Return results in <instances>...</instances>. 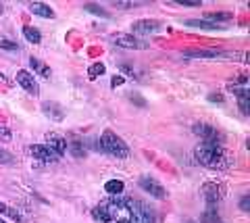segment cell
<instances>
[{"label":"cell","mask_w":250,"mask_h":223,"mask_svg":"<svg viewBox=\"0 0 250 223\" xmlns=\"http://www.w3.org/2000/svg\"><path fill=\"white\" fill-rule=\"evenodd\" d=\"M231 19L229 13H207L205 15V21H210V23H217V21H228Z\"/></svg>","instance_id":"obj_21"},{"label":"cell","mask_w":250,"mask_h":223,"mask_svg":"<svg viewBox=\"0 0 250 223\" xmlns=\"http://www.w3.org/2000/svg\"><path fill=\"white\" fill-rule=\"evenodd\" d=\"M131 32L138 34V36H152V34L161 32V23H156L152 19H142V21H136L134 25H131Z\"/></svg>","instance_id":"obj_9"},{"label":"cell","mask_w":250,"mask_h":223,"mask_svg":"<svg viewBox=\"0 0 250 223\" xmlns=\"http://www.w3.org/2000/svg\"><path fill=\"white\" fill-rule=\"evenodd\" d=\"M188 25H194V27H205V29H223L225 25L221 23H210V21H205V19H190L188 21Z\"/></svg>","instance_id":"obj_20"},{"label":"cell","mask_w":250,"mask_h":223,"mask_svg":"<svg viewBox=\"0 0 250 223\" xmlns=\"http://www.w3.org/2000/svg\"><path fill=\"white\" fill-rule=\"evenodd\" d=\"M125 209H127V217H131L136 223H156V211L144 201L138 198H125Z\"/></svg>","instance_id":"obj_2"},{"label":"cell","mask_w":250,"mask_h":223,"mask_svg":"<svg viewBox=\"0 0 250 223\" xmlns=\"http://www.w3.org/2000/svg\"><path fill=\"white\" fill-rule=\"evenodd\" d=\"M0 48H4V50H19V44L13 42V40H6V38L0 36Z\"/></svg>","instance_id":"obj_26"},{"label":"cell","mask_w":250,"mask_h":223,"mask_svg":"<svg viewBox=\"0 0 250 223\" xmlns=\"http://www.w3.org/2000/svg\"><path fill=\"white\" fill-rule=\"evenodd\" d=\"M92 217L96 219V221H100V223H115V221H117V219H115V215L108 211L103 203L92 209Z\"/></svg>","instance_id":"obj_13"},{"label":"cell","mask_w":250,"mask_h":223,"mask_svg":"<svg viewBox=\"0 0 250 223\" xmlns=\"http://www.w3.org/2000/svg\"><path fill=\"white\" fill-rule=\"evenodd\" d=\"M205 196H207V201L210 206H215L219 201H221V196H223V192H221V186L215 182H207L205 183Z\"/></svg>","instance_id":"obj_12"},{"label":"cell","mask_w":250,"mask_h":223,"mask_svg":"<svg viewBox=\"0 0 250 223\" xmlns=\"http://www.w3.org/2000/svg\"><path fill=\"white\" fill-rule=\"evenodd\" d=\"M85 11L88 13H94V15H98V17H108V11L103 9V6H98V4H85Z\"/></svg>","instance_id":"obj_24"},{"label":"cell","mask_w":250,"mask_h":223,"mask_svg":"<svg viewBox=\"0 0 250 223\" xmlns=\"http://www.w3.org/2000/svg\"><path fill=\"white\" fill-rule=\"evenodd\" d=\"M123 188H125V183H123L121 180H108V182L104 183V190H106L111 196H119L121 192H123Z\"/></svg>","instance_id":"obj_17"},{"label":"cell","mask_w":250,"mask_h":223,"mask_svg":"<svg viewBox=\"0 0 250 223\" xmlns=\"http://www.w3.org/2000/svg\"><path fill=\"white\" fill-rule=\"evenodd\" d=\"M4 13V9H2V4H0V15H2Z\"/></svg>","instance_id":"obj_35"},{"label":"cell","mask_w":250,"mask_h":223,"mask_svg":"<svg viewBox=\"0 0 250 223\" xmlns=\"http://www.w3.org/2000/svg\"><path fill=\"white\" fill-rule=\"evenodd\" d=\"M0 223H6V221H4V219H0Z\"/></svg>","instance_id":"obj_37"},{"label":"cell","mask_w":250,"mask_h":223,"mask_svg":"<svg viewBox=\"0 0 250 223\" xmlns=\"http://www.w3.org/2000/svg\"><path fill=\"white\" fill-rule=\"evenodd\" d=\"M29 65H31V69H34V73H38V75H40V78H44V80H48L50 75H52L50 67L46 65L44 61H40V59L31 57V59H29Z\"/></svg>","instance_id":"obj_14"},{"label":"cell","mask_w":250,"mask_h":223,"mask_svg":"<svg viewBox=\"0 0 250 223\" xmlns=\"http://www.w3.org/2000/svg\"><path fill=\"white\" fill-rule=\"evenodd\" d=\"M125 81V78H123V75H115V78L111 80V83H113V86L117 88V86H121V83Z\"/></svg>","instance_id":"obj_32"},{"label":"cell","mask_w":250,"mask_h":223,"mask_svg":"<svg viewBox=\"0 0 250 223\" xmlns=\"http://www.w3.org/2000/svg\"><path fill=\"white\" fill-rule=\"evenodd\" d=\"M27 150H29V155L34 157V159H40V161H44V163H54V161L61 159L57 152L50 150L46 144H31Z\"/></svg>","instance_id":"obj_6"},{"label":"cell","mask_w":250,"mask_h":223,"mask_svg":"<svg viewBox=\"0 0 250 223\" xmlns=\"http://www.w3.org/2000/svg\"><path fill=\"white\" fill-rule=\"evenodd\" d=\"M186 223H194V221H192V219H188V221H186Z\"/></svg>","instance_id":"obj_36"},{"label":"cell","mask_w":250,"mask_h":223,"mask_svg":"<svg viewBox=\"0 0 250 223\" xmlns=\"http://www.w3.org/2000/svg\"><path fill=\"white\" fill-rule=\"evenodd\" d=\"M104 73V65L103 63H94L90 69H88V78L90 80H96L98 75H103Z\"/></svg>","instance_id":"obj_23"},{"label":"cell","mask_w":250,"mask_h":223,"mask_svg":"<svg viewBox=\"0 0 250 223\" xmlns=\"http://www.w3.org/2000/svg\"><path fill=\"white\" fill-rule=\"evenodd\" d=\"M71 152H73V157H77V159L85 155V148L82 146L80 140H73V142H71Z\"/></svg>","instance_id":"obj_25"},{"label":"cell","mask_w":250,"mask_h":223,"mask_svg":"<svg viewBox=\"0 0 250 223\" xmlns=\"http://www.w3.org/2000/svg\"><path fill=\"white\" fill-rule=\"evenodd\" d=\"M194 159H196V163L208 169H225L229 165L228 150L219 142H200L194 148Z\"/></svg>","instance_id":"obj_1"},{"label":"cell","mask_w":250,"mask_h":223,"mask_svg":"<svg viewBox=\"0 0 250 223\" xmlns=\"http://www.w3.org/2000/svg\"><path fill=\"white\" fill-rule=\"evenodd\" d=\"M0 163H4V165H9V163H13V157L9 155L6 150H2L0 148Z\"/></svg>","instance_id":"obj_28"},{"label":"cell","mask_w":250,"mask_h":223,"mask_svg":"<svg viewBox=\"0 0 250 223\" xmlns=\"http://www.w3.org/2000/svg\"><path fill=\"white\" fill-rule=\"evenodd\" d=\"M46 146H48L50 150H54L61 157V155H65V152H67L69 142H67L65 136H61L57 132H48V134H46Z\"/></svg>","instance_id":"obj_8"},{"label":"cell","mask_w":250,"mask_h":223,"mask_svg":"<svg viewBox=\"0 0 250 223\" xmlns=\"http://www.w3.org/2000/svg\"><path fill=\"white\" fill-rule=\"evenodd\" d=\"M113 44L123 46V48H146L148 46L144 40H140V38L134 34H117L113 38Z\"/></svg>","instance_id":"obj_10"},{"label":"cell","mask_w":250,"mask_h":223,"mask_svg":"<svg viewBox=\"0 0 250 223\" xmlns=\"http://www.w3.org/2000/svg\"><path fill=\"white\" fill-rule=\"evenodd\" d=\"M115 223H136V221L131 219V217H119V219H117Z\"/></svg>","instance_id":"obj_33"},{"label":"cell","mask_w":250,"mask_h":223,"mask_svg":"<svg viewBox=\"0 0 250 223\" xmlns=\"http://www.w3.org/2000/svg\"><path fill=\"white\" fill-rule=\"evenodd\" d=\"M17 83L27 92V94H31V96L40 94V86H38V81L34 80V75H31L29 71H25V69L17 71Z\"/></svg>","instance_id":"obj_7"},{"label":"cell","mask_w":250,"mask_h":223,"mask_svg":"<svg viewBox=\"0 0 250 223\" xmlns=\"http://www.w3.org/2000/svg\"><path fill=\"white\" fill-rule=\"evenodd\" d=\"M188 57H208V59H215V57H219V50H188Z\"/></svg>","instance_id":"obj_22"},{"label":"cell","mask_w":250,"mask_h":223,"mask_svg":"<svg viewBox=\"0 0 250 223\" xmlns=\"http://www.w3.org/2000/svg\"><path fill=\"white\" fill-rule=\"evenodd\" d=\"M0 215H4V217H9V219H15L17 223H25V219L21 217L19 211H15V209H11V206H6L2 203H0Z\"/></svg>","instance_id":"obj_19"},{"label":"cell","mask_w":250,"mask_h":223,"mask_svg":"<svg viewBox=\"0 0 250 223\" xmlns=\"http://www.w3.org/2000/svg\"><path fill=\"white\" fill-rule=\"evenodd\" d=\"M0 140H4V142H11V129H9V127L0 125Z\"/></svg>","instance_id":"obj_27"},{"label":"cell","mask_w":250,"mask_h":223,"mask_svg":"<svg viewBox=\"0 0 250 223\" xmlns=\"http://www.w3.org/2000/svg\"><path fill=\"white\" fill-rule=\"evenodd\" d=\"M42 113L46 117H50L52 121H62L65 119V109L59 102H44L42 104Z\"/></svg>","instance_id":"obj_11"},{"label":"cell","mask_w":250,"mask_h":223,"mask_svg":"<svg viewBox=\"0 0 250 223\" xmlns=\"http://www.w3.org/2000/svg\"><path fill=\"white\" fill-rule=\"evenodd\" d=\"M192 132L202 138V142H219L221 144V134L219 129H215L213 125H207V123H194L192 125Z\"/></svg>","instance_id":"obj_5"},{"label":"cell","mask_w":250,"mask_h":223,"mask_svg":"<svg viewBox=\"0 0 250 223\" xmlns=\"http://www.w3.org/2000/svg\"><path fill=\"white\" fill-rule=\"evenodd\" d=\"M229 90L238 96V106H240V111L244 113V115H248V113H250V109H248V88H233V86H229Z\"/></svg>","instance_id":"obj_15"},{"label":"cell","mask_w":250,"mask_h":223,"mask_svg":"<svg viewBox=\"0 0 250 223\" xmlns=\"http://www.w3.org/2000/svg\"><path fill=\"white\" fill-rule=\"evenodd\" d=\"M208 101H217V102H223V96L221 94H210Z\"/></svg>","instance_id":"obj_34"},{"label":"cell","mask_w":250,"mask_h":223,"mask_svg":"<svg viewBox=\"0 0 250 223\" xmlns=\"http://www.w3.org/2000/svg\"><path fill=\"white\" fill-rule=\"evenodd\" d=\"M117 9H134L136 2H127V0H123V2H115Z\"/></svg>","instance_id":"obj_30"},{"label":"cell","mask_w":250,"mask_h":223,"mask_svg":"<svg viewBox=\"0 0 250 223\" xmlns=\"http://www.w3.org/2000/svg\"><path fill=\"white\" fill-rule=\"evenodd\" d=\"M23 36H25V40H27V42H34V44H40V42H42L40 29H36V27H31V25H25V27H23Z\"/></svg>","instance_id":"obj_18"},{"label":"cell","mask_w":250,"mask_h":223,"mask_svg":"<svg viewBox=\"0 0 250 223\" xmlns=\"http://www.w3.org/2000/svg\"><path fill=\"white\" fill-rule=\"evenodd\" d=\"M179 4H184V6H200L202 2L200 0H179Z\"/></svg>","instance_id":"obj_31"},{"label":"cell","mask_w":250,"mask_h":223,"mask_svg":"<svg viewBox=\"0 0 250 223\" xmlns=\"http://www.w3.org/2000/svg\"><path fill=\"white\" fill-rule=\"evenodd\" d=\"M29 11L34 13V15H40V17H44V19H52V17H54V11L50 9L48 4H44V2H34V4H29Z\"/></svg>","instance_id":"obj_16"},{"label":"cell","mask_w":250,"mask_h":223,"mask_svg":"<svg viewBox=\"0 0 250 223\" xmlns=\"http://www.w3.org/2000/svg\"><path fill=\"white\" fill-rule=\"evenodd\" d=\"M240 209H242V211H250V196H248V194L240 198Z\"/></svg>","instance_id":"obj_29"},{"label":"cell","mask_w":250,"mask_h":223,"mask_svg":"<svg viewBox=\"0 0 250 223\" xmlns=\"http://www.w3.org/2000/svg\"><path fill=\"white\" fill-rule=\"evenodd\" d=\"M100 146H103L104 152H108V155H113L117 159H127L129 157L127 144H125L113 129H104L103 132V136H100Z\"/></svg>","instance_id":"obj_3"},{"label":"cell","mask_w":250,"mask_h":223,"mask_svg":"<svg viewBox=\"0 0 250 223\" xmlns=\"http://www.w3.org/2000/svg\"><path fill=\"white\" fill-rule=\"evenodd\" d=\"M138 186L142 188L144 192H148L152 198H165L167 196V192H165V188L161 186V182L159 180H154V178H150V175H142L140 178V182H138Z\"/></svg>","instance_id":"obj_4"}]
</instances>
